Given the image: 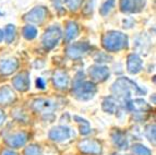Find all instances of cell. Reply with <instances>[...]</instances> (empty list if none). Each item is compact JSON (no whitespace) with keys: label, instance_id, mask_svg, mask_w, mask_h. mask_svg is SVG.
<instances>
[{"label":"cell","instance_id":"obj_10","mask_svg":"<svg viewBox=\"0 0 156 155\" xmlns=\"http://www.w3.org/2000/svg\"><path fill=\"white\" fill-rule=\"evenodd\" d=\"M32 107L35 111H38L42 114H51L52 110L56 108V104L46 98H38L33 102Z\"/></svg>","mask_w":156,"mask_h":155},{"label":"cell","instance_id":"obj_15","mask_svg":"<svg viewBox=\"0 0 156 155\" xmlns=\"http://www.w3.org/2000/svg\"><path fill=\"white\" fill-rule=\"evenodd\" d=\"M52 82L59 90H66L69 85V75L65 71L58 70L52 75Z\"/></svg>","mask_w":156,"mask_h":155},{"label":"cell","instance_id":"obj_25","mask_svg":"<svg viewBox=\"0 0 156 155\" xmlns=\"http://www.w3.org/2000/svg\"><path fill=\"white\" fill-rule=\"evenodd\" d=\"M132 151L135 155H152L151 150L143 144H134L132 146Z\"/></svg>","mask_w":156,"mask_h":155},{"label":"cell","instance_id":"obj_23","mask_svg":"<svg viewBox=\"0 0 156 155\" xmlns=\"http://www.w3.org/2000/svg\"><path fill=\"white\" fill-rule=\"evenodd\" d=\"M74 120H76L79 124H81V127H80L81 135H87V133H90V131H91V128H90L89 121H86L85 119L81 118V117H79V116L74 117Z\"/></svg>","mask_w":156,"mask_h":155},{"label":"cell","instance_id":"obj_29","mask_svg":"<svg viewBox=\"0 0 156 155\" xmlns=\"http://www.w3.org/2000/svg\"><path fill=\"white\" fill-rule=\"evenodd\" d=\"M94 59H95V61L96 62H108L110 61V59H112V57L110 56H108L107 54H105V52H98V54H96L95 56H94Z\"/></svg>","mask_w":156,"mask_h":155},{"label":"cell","instance_id":"obj_11","mask_svg":"<svg viewBox=\"0 0 156 155\" xmlns=\"http://www.w3.org/2000/svg\"><path fill=\"white\" fill-rule=\"evenodd\" d=\"M47 14H48V11H47L46 8H44V7H36V8H34L33 10H31L26 14L25 20L27 22H31V23L41 24L46 19Z\"/></svg>","mask_w":156,"mask_h":155},{"label":"cell","instance_id":"obj_22","mask_svg":"<svg viewBox=\"0 0 156 155\" xmlns=\"http://www.w3.org/2000/svg\"><path fill=\"white\" fill-rule=\"evenodd\" d=\"M3 37H5V41L8 44H10L11 41L14 39V37H16V26L12 25V24H8V25L5 26Z\"/></svg>","mask_w":156,"mask_h":155},{"label":"cell","instance_id":"obj_26","mask_svg":"<svg viewBox=\"0 0 156 155\" xmlns=\"http://www.w3.org/2000/svg\"><path fill=\"white\" fill-rule=\"evenodd\" d=\"M114 5H115V0H106V1L103 3V5L101 7V9H99V12H101V16H107V14L112 10Z\"/></svg>","mask_w":156,"mask_h":155},{"label":"cell","instance_id":"obj_3","mask_svg":"<svg viewBox=\"0 0 156 155\" xmlns=\"http://www.w3.org/2000/svg\"><path fill=\"white\" fill-rule=\"evenodd\" d=\"M103 46L108 52H119L128 47V36L121 32H107L103 37Z\"/></svg>","mask_w":156,"mask_h":155},{"label":"cell","instance_id":"obj_21","mask_svg":"<svg viewBox=\"0 0 156 155\" xmlns=\"http://www.w3.org/2000/svg\"><path fill=\"white\" fill-rule=\"evenodd\" d=\"M79 34V26L76 22H68L67 26H66V32H65V37L67 41H71L73 38H76Z\"/></svg>","mask_w":156,"mask_h":155},{"label":"cell","instance_id":"obj_18","mask_svg":"<svg viewBox=\"0 0 156 155\" xmlns=\"http://www.w3.org/2000/svg\"><path fill=\"white\" fill-rule=\"evenodd\" d=\"M19 67L16 59H5L0 61V73L3 75H9L14 72Z\"/></svg>","mask_w":156,"mask_h":155},{"label":"cell","instance_id":"obj_27","mask_svg":"<svg viewBox=\"0 0 156 155\" xmlns=\"http://www.w3.org/2000/svg\"><path fill=\"white\" fill-rule=\"evenodd\" d=\"M24 155H43L42 149L38 145L32 144L27 146L24 151Z\"/></svg>","mask_w":156,"mask_h":155},{"label":"cell","instance_id":"obj_35","mask_svg":"<svg viewBox=\"0 0 156 155\" xmlns=\"http://www.w3.org/2000/svg\"><path fill=\"white\" fill-rule=\"evenodd\" d=\"M2 39H3V32L0 30V41H2Z\"/></svg>","mask_w":156,"mask_h":155},{"label":"cell","instance_id":"obj_31","mask_svg":"<svg viewBox=\"0 0 156 155\" xmlns=\"http://www.w3.org/2000/svg\"><path fill=\"white\" fill-rule=\"evenodd\" d=\"M36 85H37V88H45V82L42 78H38L36 80Z\"/></svg>","mask_w":156,"mask_h":155},{"label":"cell","instance_id":"obj_12","mask_svg":"<svg viewBox=\"0 0 156 155\" xmlns=\"http://www.w3.org/2000/svg\"><path fill=\"white\" fill-rule=\"evenodd\" d=\"M71 131L68 127L63 126H58L52 128L49 131V139H51L52 141H56V142H62L66 141L70 138Z\"/></svg>","mask_w":156,"mask_h":155},{"label":"cell","instance_id":"obj_14","mask_svg":"<svg viewBox=\"0 0 156 155\" xmlns=\"http://www.w3.org/2000/svg\"><path fill=\"white\" fill-rule=\"evenodd\" d=\"M16 101V94L12 88L5 85L0 88V105L1 106H8Z\"/></svg>","mask_w":156,"mask_h":155},{"label":"cell","instance_id":"obj_30","mask_svg":"<svg viewBox=\"0 0 156 155\" xmlns=\"http://www.w3.org/2000/svg\"><path fill=\"white\" fill-rule=\"evenodd\" d=\"M66 3H67L68 8L70 9V10L76 11L80 8L82 0H66Z\"/></svg>","mask_w":156,"mask_h":155},{"label":"cell","instance_id":"obj_9","mask_svg":"<svg viewBox=\"0 0 156 155\" xmlns=\"http://www.w3.org/2000/svg\"><path fill=\"white\" fill-rule=\"evenodd\" d=\"M90 77L96 82H104L109 77V69L104 66H92L89 69Z\"/></svg>","mask_w":156,"mask_h":155},{"label":"cell","instance_id":"obj_17","mask_svg":"<svg viewBox=\"0 0 156 155\" xmlns=\"http://www.w3.org/2000/svg\"><path fill=\"white\" fill-rule=\"evenodd\" d=\"M26 141H27V135L24 132H20V133H16V135H10V137L5 139V143L10 147H14V149L23 146L26 143Z\"/></svg>","mask_w":156,"mask_h":155},{"label":"cell","instance_id":"obj_16","mask_svg":"<svg viewBox=\"0 0 156 155\" xmlns=\"http://www.w3.org/2000/svg\"><path fill=\"white\" fill-rule=\"evenodd\" d=\"M127 69L131 74H136L142 70V60L138 55L131 54L128 56Z\"/></svg>","mask_w":156,"mask_h":155},{"label":"cell","instance_id":"obj_8","mask_svg":"<svg viewBox=\"0 0 156 155\" xmlns=\"http://www.w3.org/2000/svg\"><path fill=\"white\" fill-rule=\"evenodd\" d=\"M145 5V0H120V9L125 13L140 12Z\"/></svg>","mask_w":156,"mask_h":155},{"label":"cell","instance_id":"obj_19","mask_svg":"<svg viewBox=\"0 0 156 155\" xmlns=\"http://www.w3.org/2000/svg\"><path fill=\"white\" fill-rule=\"evenodd\" d=\"M112 142L116 146H118L120 150H125L128 149V140L126 138V135L123 132L119 131V130H116L112 135Z\"/></svg>","mask_w":156,"mask_h":155},{"label":"cell","instance_id":"obj_1","mask_svg":"<svg viewBox=\"0 0 156 155\" xmlns=\"http://www.w3.org/2000/svg\"><path fill=\"white\" fill-rule=\"evenodd\" d=\"M112 94L114 97L118 101L119 104L122 105H128L129 99H130L132 93L136 94H144L146 92L145 90L139 88L133 81H131L128 78H120L116 82L112 84Z\"/></svg>","mask_w":156,"mask_h":155},{"label":"cell","instance_id":"obj_5","mask_svg":"<svg viewBox=\"0 0 156 155\" xmlns=\"http://www.w3.org/2000/svg\"><path fill=\"white\" fill-rule=\"evenodd\" d=\"M61 34H62L61 30L56 25L50 26L49 29H47L44 36H43V45H44L45 48L47 50L54 48L58 44L59 39L61 38Z\"/></svg>","mask_w":156,"mask_h":155},{"label":"cell","instance_id":"obj_4","mask_svg":"<svg viewBox=\"0 0 156 155\" xmlns=\"http://www.w3.org/2000/svg\"><path fill=\"white\" fill-rule=\"evenodd\" d=\"M128 107L130 109H132L135 119H138V120H144V119H146L148 116V111L151 110V107L148 106L144 99H141V98L134 99L132 102H129L128 103Z\"/></svg>","mask_w":156,"mask_h":155},{"label":"cell","instance_id":"obj_33","mask_svg":"<svg viewBox=\"0 0 156 155\" xmlns=\"http://www.w3.org/2000/svg\"><path fill=\"white\" fill-rule=\"evenodd\" d=\"M1 155H18L16 152H13V151L11 150H5L2 153H1Z\"/></svg>","mask_w":156,"mask_h":155},{"label":"cell","instance_id":"obj_32","mask_svg":"<svg viewBox=\"0 0 156 155\" xmlns=\"http://www.w3.org/2000/svg\"><path fill=\"white\" fill-rule=\"evenodd\" d=\"M5 120V113H3V110L0 109V126L3 124Z\"/></svg>","mask_w":156,"mask_h":155},{"label":"cell","instance_id":"obj_2","mask_svg":"<svg viewBox=\"0 0 156 155\" xmlns=\"http://www.w3.org/2000/svg\"><path fill=\"white\" fill-rule=\"evenodd\" d=\"M84 74L79 72L73 81L72 93L80 101H89L96 93V85L91 81H84Z\"/></svg>","mask_w":156,"mask_h":155},{"label":"cell","instance_id":"obj_20","mask_svg":"<svg viewBox=\"0 0 156 155\" xmlns=\"http://www.w3.org/2000/svg\"><path fill=\"white\" fill-rule=\"evenodd\" d=\"M118 104L119 103L114 96H108V97H105L104 101H103V109L106 113L115 114L118 109Z\"/></svg>","mask_w":156,"mask_h":155},{"label":"cell","instance_id":"obj_13","mask_svg":"<svg viewBox=\"0 0 156 155\" xmlns=\"http://www.w3.org/2000/svg\"><path fill=\"white\" fill-rule=\"evenodd\" d=\"M30 73L29 72H21L13 78L12 84L13 88L20 92H25L30 88Z\"/></svg>","mask_w":156,"mask_h":155},{"label":"cell","instance_id":"obj_6","mask_svg":"<svg viewBox=\"0 0 156 155\" xmlns=\"http://www.w3.org/2000/svg\"><path fill=\"white\" fill-rule=\"evenodd\" d=\"M79 150L84 154L99 155L101 153V145L98 141L93 139H84L79 143Z\"/></svg>","mask_w":156,"mask_h":155},{"label":"cell","instance_id":"obj_7","mask_svg":"<svg viewBox=\"0 0 156 155\" xmlns=\"http://www.w3.org/2000/svg\"><path fill=\"white\" fill-rule=\"evenodd\" d=\"M90 49L91 46L87 43H74L67 48V55L71 59H78L81 56L86 54Z\"/></svg>","mask_w":156,"mask_h":155},{"label":"cell","instance_id":"obj_34","mask_svg":"<svg viewBox=\"0 0 156 155\" xmlns=\"http://www.w3.org/2000/svg\"><path fill=\"white\" fill-rule=\"evenodd\" d=\"M54 2H55V5L57 7V9H60V3L62 2V0H54Z\"/></svg>","mask_w":156,"mask_h":155},{"label":"cell","instance_id":"obj_28","mask_svg":"<svg viewBox=\"0 0 156 155\" xmlns=\"http://www.w3.org/2000/svg\"><path fill=\"white\" fill-rule=\"evenodd\" d=\"M145 135L147 137V139L153 143V145H155V124H150L145 128Z\"/></svg>","mask_w":156,"mask_h":155},{"label":"cell","instance_id":"obj_24","mask_svg":"<svg viewBox=\"0 0 156 155\" xmlns=\"http://www.w3.org/2000/svg\"><path fill=\"white\" fill-rule=\"evenodd\" d=\"M37 35V30L33 25H26L23 29V36L26 39H34Z\"/></svg>","mask_w":156,"mask_h":155}]
</instances>
